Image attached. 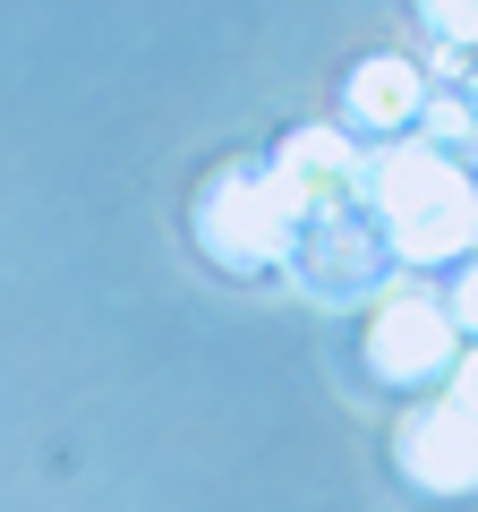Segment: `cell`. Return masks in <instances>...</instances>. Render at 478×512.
Instances as JSON below:
<instances>
[{
    "mask_svg": "<svg viewBox=\"0 0 478 512\" xmlns=\"http://www.w3.org/2000/svg\"><path fill=\"white\" fill-rule=\"evenodd\" d=\"M197 231H205V248L222 256V265H274V256H291V239H299V214H291V197L274 188V171H239V180H222L214 197L197 205Z\"/></svg>",
    "mask_w": 478,
    "mask_h": 512,
    "instance_id": "cell-1",
    "label": "cell"
},
{
    "mask_svg": "<svg viewBox=\"0 0 478 512\" xmlns=\"http://www.w3.org/2000/svg\"><path fill=\"white\" fill-rule=\"evenodd\" d=\"M274 188L291 197L299 231H308V222L359 214V146H350L342 128H299L291 146L274 154Z\"/></svg>",
    "mask_w": 478,
    "mask_h": 512,
    "instance_id": "cell-2",
    "label": "cell"
},
{
    "mask_svg": "<svg viewBox=\"0 0 478 512\" xmlns=\"http://www.w3.org/2000/svg\"><path fill=\"white\" fill-rule=\"evenodd\" d=\"M453 342H461V333L444 325V299L385 291V308H376V325H368V367L385 384H427L444 359H453Z\"/></svg>",
    "mask_w": 478,
    "mask_h": 512,
    "instance_id": "cell-3",
    "label": "cell"
},
{
    "mask_svg": "<svg viewBox=\"0 0 478 512\" xmlns=\"http://www.w3.org/2000/svg\"><path fill=\"white\" fill-rule=\"evenodd\" d=\"M402 470L419 478V487H436V495L470 487V470H478V444H470V376L402 419Z\"/></svg>",
    "mask_w": 478,
    "mask_h": 512,
    "instance_id": "cell-4",
    "label": "cell"
},
{
    "mask_svg": "<svg viewBox=\"0 0 478 512\" xmlns=\"http://www.w3.org/2000/svg\"><path fill=\"white\" fill-rule=\"evenodd\" d=\"M427 103V69L402 52H376L350 69V120L368 128V137H410V120H419Z\"/></svg>",
    "mask_w": 478,
    "mask_h": 512,
    "instance_id": "cell-5",
    "label": "cell"
},
{
    "mask_svg": "<svg viewBox=\"0 0 478 512\" xmlns=\"http://www.w3.org/2000/svg\"><path fill=\"white\" fill-rule=\"evenodd\" d=\"M385 239L410 256V265H453L461 248H470V180L436 188V197H419L402 222H385Z\"/></svg>",
    "mask_w": 478,
    "mask_h": 512,
    "instance_id": "cell-6",
    "label": "cell"
},
{
    "mask_svg": "<svg viewBox=\"0 0 478 512\" xmlns=\"http://www.w3.org/2000/svg\"><path fill=\"white\" fill-rule=\"evenodd\" d=\"M291 248H308V282H325V291H350V282L376 265V239H368V222H359V214H342V222H308Z\"/></svg>",
    "mask_w": 478,
    "mask_h": 512,
    "instance_id": "cell-7",
    "label": "cell"
},
{
    "mask_svg": "<svg viewBox=\"0 0 478 512\" xmlns=\"http://www.w3.org/2000/svg\"><path fill=\"white\" fill-rule=\"evenodd\" d=\"M427 26H436L444 43H470V35H478V18H470V9H427Z\"/></svg>",
    "mask_w": 478,
    "mask_h": 512,
    "instance_id": "cell-8",
    "label": "cell"
}]
</instances>
